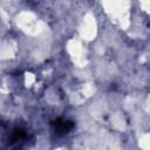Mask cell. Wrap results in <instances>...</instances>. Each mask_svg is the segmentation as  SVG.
<instances>
[{
  "instance_id": "6da1fadb",
  "label": "cell",
  "mask_w": 150,
  "mask_h": 150,
  "mask_svg": "<svg viewBox=\"0 0 150 150\" xmlns=\"http://www.w3.org/2000/svg\"><path fill=\"white\" fill-rule=\"evenodd\" d=\"M28 138V132L22 127H14L8 134L7 142L8 146H20Z\"/></svg>"
},
{
  "instance_id": "7a4b0ae2",
  "label": "cell",
  "mask_w": 150,
  "mask_h": 150,
  "mask_svg": "<svg viewBox=\"0 0 150 150\" xmlns=\"http://www.w3.org/2000/svg\"><path fill=\"white\" fill-rule=\"evenodd\" d=\"M74 122L68 120V118H63V117H59V118H55L50 122V127L53 129V131L56 134V135H60V136H63V135H67L69 134L73 128H74Z\"/></svg>"
}]
</instances>
